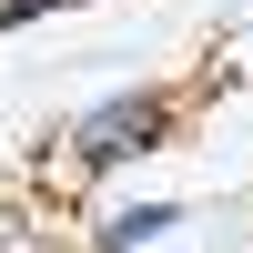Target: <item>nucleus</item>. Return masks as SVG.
Here are the masks:
<instances>
[{"mask_svg":"<svg viewBox=\"0 0 253 253\" xmlns=\"http://www.w3.org/2000/svg\"><path fill=\"white\" fill-rule=\"evenodd\" d=\"M51 10H91V0H0V31H20V20H51Z\"/></svg>","mask_w":253,"mask_h":253,"instance_id":"3","label":"nucleus"},{"mask_svg":"<svg viewBox=\"0 0 253 253\" xmlns=\"http://www.w3.org/2000/svg\"><path fill=\"white\" fill-rule=\"evenodd\" d=\"M172 132H182V91L172 81H132V91H101L91 112L71 122V162L81 172H122V162L162 152Z\"/></svg>","mask_w":253,"mask_h":253,"instance_id":"1","label":"nucleus"},{"mask_svg":"<svg viewBox=\"0 0 253 253\" xmlns=\"http://www.w3.org/2000/svg\"><path fill=\"white\" fill-rule=\"evenodd\" d=\"M182 203H122V213H101V233H91V253H152V243H172L182 233Z\"/></svg>","mask_w":253,"mask_h":253,"instance_id":"2","label":"nucleus"}]
</instances>
